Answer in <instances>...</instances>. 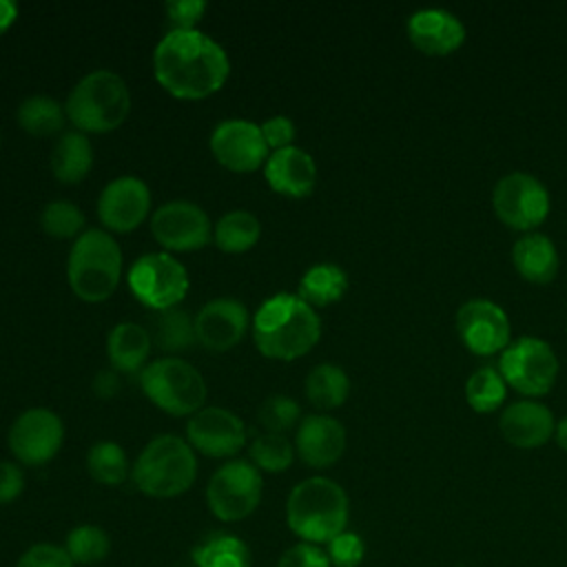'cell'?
Segmentation results:
<instances>
[{"instance_id":"31","label":"cell","mask_w":567,"mask_h":567,"mask_svg":"<svg viewBox=\"0 0 567 567\" xmlns=\"http://www.w3.org/2000/svg\"><path fill=\"white\" fill-rule=\"evenodd\" d=\"M64 109L51 95H31L20 102L16 117L18 124L31 135H53L62 131Z\"/></svg>"},{"instance_id":"17","label":"cell","mask_w":567,"mask_h":567,"mask_svg":"<svg viewBox=\"0 0 567 567\" xmlns=\"http://www.w3.org/2000/svg\"><path fill=\"white\" fill-rule=\"evenodd\" d=\"M456 330L476 354H492L509 341V319L489 299H470L456 312Z\"/></svg>"},{"instance_id":"28","label":"cell","mask_w":567,"mask_h":567,"mask_svg":"<svg viewBox=\"0 0 567 567\" xmlns=\"http://www.w3.org/2000/svg\"><path fill=\"white\" fill-rule=\"evenodd\" d=\"M350 392L348 374L334 363H319L306 377V396L321 410L339 408Z\"/></svg>"},{"instance_id":"3","label":"cell","mask_w":567,"mask_h":567,"mask_svg":"<svg viewBox=\"0 0 567 567\" xmlns=\"http://www.w3.org/2000/svg\"><path fill=\"white\" fill-rule=\"evenodd\" d=\"M348 516L346 489L326 476H310L297 483L286 501L288 529L303 543L328 545L346 532Z\"/></svg>"},{"instance_id":"9","label":"cell","mask_w":567,"mask_h":567,"mask_svg":"<svg viewBox=\"0 0 567 567\" xmlns=\"http://www.w3.org/2000/svg\"><path fill=\"white\" fill-rule=\"evenodd\" d=\"M131 292L151 310L173 308L188 292L186 268L168 252L142 255L128 270Z\"/></svg>"},{"instance_id":"43","label":"cell","mask_w":567,"mask_h":567,"mask_svg":"<svg viewBox=\"0 0 567 567\" xmlns=\"http://www.w3.org/2000/svg\"><path fill=\"white\" fill-rule=\"evenodd\" d=\"M24 489V472L11 461H0V505L13 503Z\"/></svg>"},{"instance_id":"42","label":"cell","mask_w":567,"mask_h":567,"mask_svg":"<svg viewBox=\"0 0 567 567\" xmlns=\"http://www.w3.org/2000/svg\"><path fill=\"white\" fill-rule=\"evenodd\" d=\"M261 135L268 144V148H286V146H292V137H295V124L290 117L286 115H275V117H268L261 126Z\"/></svg>"},{"instance_id":"38","label":"cell","mask_w":567,"mask_h":567,"mask_svg":"<svg viewBox=\"0 0 567 567\" xmlns=\"http://www.w3.org/2000/svg\"><path fill=\"white\" fill-rule=\"evenodd\" d=\"M326 554L332 567H359L365 558V543L354 532H341L326 545Z\"/></svg>"},{"instance_id":"40","label":"cell","mask_w":567,"mask_h":567,"mask_svg":"<svg viewBox=\"0 0 567 567\" xmlns=\"http://www.w3.org/2000/svg\"><path fill=\"white\" fill-rule=\"evenodd\" d=\"M277 567H332L326 549L312 543H295L290 545L277 560Z\"/></svg>"},{"instance_id":"6","label":"cell","mask_w":567,"mask_h":567,"mask_svg":"<svg viewBox=\"0 0 567 567\" xmlns=\"http://www.w3.org/2000/svg\"><path fill=\"white\" fill-rule=\"evenodd\" d=\"M66 275L73 292L84 301L109 299L122 275V250L106 230L89 228L71 246Z\"/></svg>"},{"instance_id":"15","label":"cell","mask_w":567,"mask_h":567,"mask_svg":"<svg viewBox=\"0 0 567 567\" xmlns=\"http://www.w3.org/2000/svg\"><path fill=\"white\" fill-rule=\"evenodd\" d=\"M210 151L230 171L248 173L268 159V144L261 128L250 120H224L210 133Z\"/></svg>"},{"instance_id":"23","label":"cell","mask_w":567,"mask_h":567,"mask_svg":"<svg viewBox=\"0 0 567 567\" xmlns=\"http://www.w3.org/2000/svg\"><path fill=\"white\" fill-rule=\"evenodd\" d=\"M106 352L117 372H142L151 352V332L140 323L122 321L109 332Z\"/></svg>"},{"instance_id":"18","label":"cell","mask_w":567,"mask_h":567,"mask_svg":"<svg viewBox=\"0 0 567 567\" xmlns=\"http://www.w3.org/2000/svg\"><path fill=\"white\" fill-rule=\"evenodd\" d=\"M248 330V310L235 297H217L202 306L195 315L197 341L213 350L224 352L244 339Z\"/></svg>"},{"instance_id":"10","label":"cell","mask_w":567,"mask_h":567,"mask_svg":"<svg viewBox=\"0 0 567 567\" xmlns=\"http://www.w3.org/2000/svg\"><path fill=\"white\" fill-rule=\"evenodd\" d=\"M498 372L505 383L514 385L518 392L538 396L554 385L558 359L543 339L520 337L501 354Z\"/></svg>"},{"instance_id":"8","label":"cell","mask_w":567,"mask_h":567,"mask_svg":"<svg viewBox=\"0 0 567 567\" xmlns=\"http://www.w3.org/2000/svg\"><path fill=\"white\" fill-rule=\"evenodd\" d=\"M264 492V481L259 470L244 458L226 461L215 470L206 485V503L215 518L224 523H235L248 518Z\"/></svg>"},{"instance_id":"21","label":"cell","mask_w":567,"mask_h":567,"mask_svg":"<svg viewBox=\"0 0 567 567\" xmlns=\"http://www.w3.org/2000/svg\"><path fill=\"white\" fill-rule=\"evenodd\" d=\"M408 35L421 51L443 55L463 42L465 27L445 9H419L408 20Z\"/></svg>"},{"instance_id":"29","label":"cell","mask_w":567,"mask_h":567,"mask_svg":"<svg viewBox=\"0 0 567 567\" xmlns=\"http://www.w3.org/2000/svg\"><path fill=\"white\" fill-rule=\"evenodd\" d=\"M348 288V275L337 264H315L299 281V297L310 306H328Z\"/></svg>"},{"instance_id":"4","label":"cell","mask_w":567,"mask_h":567,"mask_svg":"<svg viewBox=\"0 0 567 567\" xmlns=\"http://www.w3.org/2000/svg\"><path fill=\"white\" fill-rule=\"evenodd\" d=\"M195 476V452L175 434H159L151 439L131 470L135 487L151 498H175L190 489Z\"/></svg>"},{"instance_id":"14","label":"cell","mask_w":567,"mask_h":567,"mask_svg":"<svg viewBox=\"0 0 567 567\" xmlns=\"http://www.w3.org/2000/svg\"><path fill=\"white\" fill-rule=\"evenodd\" d=\"M188 445L206 456H235L246 443L244 421L226 408H202L186 425Z\"/></svg>"},{"instance_id":"12","label":"cell","mask_w":567,"mask_h":567,"mask_svg":"<svg viewBox=\"0 0 567 567\" xmlns=\"http://www.w3.org/2000/svg\"><path fill=\"white\" fill-rule=\"evenodd\" d=\"M9 450L24 465H44L62 447V419L47 408H31L22 412L9 430Z\"/></svg>"},{"instance_id":"46","label":"cell","mask_w":567,"mask_h":567,"mask_svg":"<svg viewBox=\"0 0 567 567\" xmlns=\"http://www.w3.org/2000/svg\"><path fill=\"white\" fill-rule=\"evenodd\" d=\"M556 441L563 450H567V416L560 419L558 425H556Z\"/></svg>"},{"instance_id":"11","label":"cell","mask_w":567,"mask_h":567,"mask_svg":"<svg viewBox=\"0 0 567 567\" xmlns=\"http://www.w3.org/2000/svg\"><path fill=\"white\" fill-rule=\"evenodd\" d=\"M494 210L496 215L514 228L527 230L538 226L549 213L547 188L529 173H507L494 186Z\"/></svg>"},{"instance_id":"20","label":"cell","mask_w":567,"mask_h":567,"mask_svg":"<svg viewBox=\"0 0 567 567\" xmlns=\"http://www.w3.org/2000/svg\"><path fill=\"white\" fill-rule=\"evenodd\" d=\"M266 179L272 190L288 197H306L312 193L317 182L315 159L297 146L272 151L266 159Z\"/></svg>"},{"instance_id":"36","label":"cell","mask_w":567,"mask_h":567,"mask_svg":"<svg viewBox=\"0 0 567 567\" xmlns=\"http://www.w3.org/2000/svg\"><path fill=\"white\" fill-rule=\"evenodd\" d=\"M40 224L44 228L47 235L58 237V239H66V237H80L82 226H84V215L82 210L64 199H55L49 202L40 215Z\"/></svg>"},{"instance_id":"41","label":"cell","mask_w":567,"mask_h":567,"mask_svg":"<svg viewBox=\"0 0 567 567\" xmlns=\"http://www.w3.org/2000/svg\"><path fill=\"white\" fill-rule=\"evenodd\" d=\"M164 11L173 24V31H188L195 29V22L206 11L204 0H168Z\"/></svg>"},{"instance_id":"1","label":"cell","mask_w":567,"mask_h":567,"mask_svg":"<svg viewBox=\"0 0 567 567\" xmlns=\"http://www.w3.org/2000/svg\"><path fill=\"white\" fill-rule=\"evenodd\" d=\"M153 69L157 82L171 95L199 100L224 86L230 62L221 44L204 31L171 29L155 47Z\"/></svg>"},{"instance_id":"33","label":"cell","mask_w":567,"mask_h":567,"mask_svg":"<svg viewBox=\"0 0 567 567\" xmlns=\"http://www.w3.org/2000/svg\"><path fill=\"white\" fill-rule=\"evenodd\" d=\"M64 551L78 565H97L111 554V536L91 523L75 525L64 540Z\"/></svg>"},{"instance_id":"25","label":"cell","mask_w":567,"mask_h":567,"mask_svg":"<svg viewBox=\"0 0 567 567\" xmlns=\"http://www.w3.org/2000/svg\"><path fill=\"white\" fill-rule=\"evenodd\" d=\"M93 166V146L82 131H66L51 151V171L62 184H78Z\"/></svg>"},{"instance_id":"44","label":"cell","mask_w":567,"mask_h":567,"mask_svg":"<svg viewBox=\"0 0 567 567\" xmlns=\"http://www.w3.org/2000/svg\"><path fill=\"white\" fill-rule=\"evenodd\" d=\"M117 390H120V379H117V374H115L113 370H102V372L95 374V379H93V392H95L97 396L109 399V396H113Z\"/></svg>"},{"instance_id":"2","label":"cell","mask_w":567,"mask_h":567,"mask_svg":"<svg viewBox=\"0 0 567 567\" xmlns=\"http://www.w3.org/2000/svg\"><path fill=\"white\" fill-rule=\"evenodd\" d=\"M257 350L268 359L292 361L306 354L321 334V323L310 303L299 295L279 292L266 299L252 321Z\"/></svg>"},{"instance_id":"22","label":"cell","mask_w":567,"mask_h":567,"mask_svg":"<svg viewBox=\"0 0 567 567\" xmlns=\"http://www.w3.org/2000/svg\"><path fill=\"white\" fill-rule=\"evenodd\" d=\"M501 432L516 447H538L554 432L551 412L536 401H518L503 410Z\"/></svg>"},{"instance_id":"30","label":"cell","mask_w":567,"mask_h":567,"mask_svg":"<svg viewBox=\"0 0 567 567\" xmlns=\"http://www.w3.org/2000/svg\"><path fill=\"white\" fill-rule=\"evenodd\" d=\"M259 235L261 224L248 210H230L213 228V239L224 252H246L257 244Z\"/></svg>"},{"instance_id":"13","label":"cell","mask_w":567,"mask_h":567,"mask_svg":"<svg viewBox=\"0 0 567 567\" xmlns=\"http://www.w3.org/2000/svg\"><path fill=\"white\" fill-rule=\"evenodd\" d=\"M151 230L168 250H195L213 239V226L206 210L186 199L162 204L151 217Z\"/></svg>"},{"instance_id":"32","label":"cell","mask_w":567,"mask_h":567,"mask_svg":"<svg viewBox=\"0 0 567 567\" xmlns=\"http://www.w3.org/2000/svg\"><path fill=\"white\" fill-rule=\"evenodd\" d=\"M86 470L102 485H122L131 474L126 452L115 441L93 443L86 454Z\"/></svg>"},{"instance_id":"26","label":"cell","mask_w":567,"mask_h":567,"mask_svg":"<svg viewBox=\"0 0 567 567\" xmlns=\"http://www.w3.org/2000/svg\"><path fill=\"white\" fill-rule=\"evenodd\" d=\"M190 558L195 567H250L248 545L239 536L226 532L210 534L197 543Z\"/></svg>"},{"instance_id":"19","label":"cell","mask_w":567,"mask_h":567,"mask_svg":"<svg viewBox=\"0 0 567 567\" xmlns=\"http://www.w3.org/2000/svg\"><path fill=\"white\" fill-rule=\"evenodd\" d=\"M295 447L306 465L330 467L346 450V430L332 416L310 414L297 427Z\"/></svg>"},{"instance_id":"27","label":"cell","mask_w":567,"mask_h":567,"mask_svg":"<svg viewBox=\"0 0 567 567\" xmlns=\"http://www.w3.org/2000/svg\"><path fill=\"white\" fill-rule=\"evenodd\" d=\"M151 339L164 350V352H177L186 350L197 341L195 334V317H190L182 308H166L157 310L151 326Z\"/></svg>"},{"instance_id":"7","label":"cell","mask_w":567,"mask_h":567,"mask_svg":"<svg viewBox=\"0 0 567 567\" xmlns=\"http://www.w3.org/2000/svg\"><path fill=\"white\" fill-rule=\"evenodd\" d=\"M144 394L164 412L186 416L202 410L206 401V381L188 361L162 357L140 372Z\"/></svg>"},{"instance_id":"39","label":"cell","mask_w":567,"mask_h":567,"mask_svg":"<svg viewBox=\"0 0 567 567\" xmlns=\"http://www.w3.org/2000/svg\"><path fill=\"white\" fill-rule=\"evenodd\" d=\"M16 567H75L64 547L53 543H35L18 558Z\"/></svg>"},{"instance_id":"5","label":"cell","mask_w":567,"mask_h":567,"mask_svg":"<svg viewBox=\"0 0 567 567\" xmlns=\"http://www.w3.org/2000/svg\"><path fill=\"white\" fill-rule=\"evenodd\" d=\"M64 111L82 133H106L126 120L131 93L115 71L97 69L71 89Z\"/></svg>"},{"instance_id":"35","label":"cell","mask_w":567,"mask_h":567,"mask_svg":"<svg viewBox=\"0 0 567 567\" xmlns=\"http://www.w3.org/2000/svg\"><path fill=\"white\" fill-rule=\"evenodd\" d=\"M250 463L257 470L264 472H286L292 463V443L286 439V434H259L252 443H250Z\"/></svg>"},{"instance_id":"37","label":"cell","mask_w":567,"mask_h":567,"mask_svg":"<svg viewBox=\"0 0 567 567\" xmlns=\"http://www.w3.org/2000/svg\"><path fill=\"white\" fill-rule=\"evenodd\" d=\"M299 403L286 394H270L257 410V421L270 434H284L299 421Z\"/></svg>"},{"instance_id":"24","label":"cell","mask_w":567,"mask_h":567,"mask_svg":"<svg viewBox=\"0 0 567 567\" xmlns=\"http://www.w3.org/2000/svg\"><path fill=\"white\" fill-rule=\"evenodd\" d=\"M512 257H514V266L518 268V272L534 284L551 281L558 270V252H556L554 241L538 233L523 235L514 244Z\"/></svg>"},{"instance_id":"16","label":"cell","mask_w":567,"mask_h":567,"mask_svg":"<svg viewBox=\"0 0 567 567\" xmlns=\"http://www.w3.org/2000/svg\"><path fill=\"white\" fill-rule=\"evenodd\" d=\"M151 210V188L135 175L115 177L104 186L97 199V215L102 224L115 233L137 228Z\"/></svg>"},{"instance_id":"34","label":"cell","mask_w":567,"mask_h":567,"mask_svg":"<svg viewBox=\"0 0 567 567\" xmlns=\"http://www.w3.org/2000/svg\"><path fill=\"white\" fill-rule=\"evenodd\" d=\"M465 396L476 412H492L505 399V379L496 368L483 365L470 374L465 383Z\"/></svg>"},{"instance_id":"45","label":"cell","mask_w":567,"mask_h":567,"mask_svg":"<svg viewBox=\"0 0 567 567\" xmlns=\"http://www.w3.org/2000/svg\"><path fill=\"white\" fill-rule=\"evenodd\" d=\"M18 16V4L13 0H0V33L7 31Z\"/></svg>"}]
</instances>
